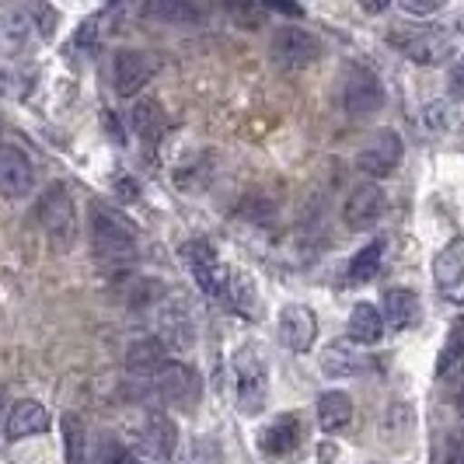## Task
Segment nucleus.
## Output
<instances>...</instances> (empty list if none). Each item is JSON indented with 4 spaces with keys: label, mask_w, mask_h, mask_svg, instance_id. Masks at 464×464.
Here are the masks:
<instances>
[{
    "label": "nucleus",
    "mask_w": 464,
    "mask_h": 464,
    "mask_svg": "<svg viewBox=\"0 0 464 464\" xmlns=\"http://www.w3.org/2000/svg\"><path fill=\"white\" fill-rule=\"evenodd\" d=\"M32 217H35L39 231L46 234V241L56 252H70L73 248V241H77V209H73L70 188L63 182L46 186V192L35 199Z\"/></svg>",
    "instance_id": "nucleus-1"
},
{
    "label": "nucleus",
    "mask_w": 464,
    "mask_h": 464,
    "mask_svg": "<svg viewBox=\"0 0 464 464\" xmlns=\"http://www.w3.org/2000/svg\"><path fill=\"white\" fill-rule=\"evenodd\" d=\"M92 248L102 262H130L140 248L137 227L112 207L94 203L92 207Z\"/></svg>",
    "instance_id": "nucleus-2"
},
{
    "label": "nucleus",
    "mask_w": 464,
    "mask_h": 464,
    "mask_svg": "<svg viewBox=\"0 0 464 464\" xmlns=\"http://www.w3.org/2000/svg\"><path fill=\"white\" fill-rule=\"evenodd\" d=\"M234 373H237V409L245 416H258L269 398V367L258 346H241L234 353Z\"/></svg>",
    "instance_id": "nucleus-3"
},
{
    "label": "nucleus",
    "mask_w": 464,
    "mask_h": 464,
    "mask_svg": "<svg viewBox=\"0 0 464 464\" xmlns=\"http://www.w3.org/2000/svg\"><path fill=\"white\" fill-rule=\"evenodd\" d=\"M182 262H186V269L192 273L196 279V286L207 294V297H224L227 294V283H231V273L220 256L213 252V245H209L207 237H192L182 245Z\"/></svg>",
    "instance_id": "nucleus-4"
},
{
    "label": "nucleus",
    "mask_w": 464,
    "mask_h": 464,
    "mask_svg": "<svg viewBox=\"0 0 464 464\" xmlns=\"http://www.w3.org/2000/svg\"><path fill=\"white\" fill-rule=\"evenodd\" d=\"M384 105V84L371 67H349L343 81V109L349 119H371Z\"/></svg>",
    "instance_id": "nucleus-5"
},
{
    "label": "nucleus",
    "mask_w": 464,
    "mask_h": 464,
    "mask_svg": "<svg viewBox=\"0 0 464 464\" xmlns=\"http://www.w3.org/2000/svg\"><path fill=\"white\" fill-rule=\"evenodd\" d=\"M269 56H273V63L283 70H304L322 56V43H318V35H311L307 28L283 24L276 35H273Z\"/></svg>",
    "instance_id": "nucleus-6"
},
{
    "label": "nucleus",
    "mask_w": 464,
    "mask_h": 464,
    "mask_svg": "<svg viewBox=\"0 0 464 464\" xmlns=\"http://www.w3.org/2000/svg\"><path fill=\"white\" fill-rule=\"evenodd\" d=\"M401 161V137L395 130H377L356 154V168L371 179H388Z\"/></svg>",
    "instance_id": "nucleus-7"
},
{
    "label": "nucleus",
    "mask_w": 464,
    "mask_h": 464,
    "mask_svg": "<svg viewBox=\"0 0 464 464\" xmlns=\"http://www.w3.org/2000/svg\"><path fill=\"white\" fill-rule=\"evenodd\" d=\"M112 73H116V92L122 98H133L158 73V56L154 53H143V49H119Z\"/></svg>",
    "instance_id": "nucleus-8"
},
{
    "label": "nucleus",
    "mask_w": 464,
    "mask_h": 464,
    "mask_svg": "<svg viewBox=\"0 0 464 464\" xmlns=\"http://www.w3.org/2000/svg\"><path fill=\"white\" fill-rule=\"evenodd\" d=\"M147 384L168 405H192V398L199 395V373L192 371L188 363H179V360H168L164 371L154 381H147Z\"/></svg>",
    "instance_id": "nucleus-9"
},
{
    "label": "nucleus",
    "mask_w": 464,
    "mask_h": 464,
    "mask_svg": "<svg viewBox=\"0 0 464 464\" xmlns=\"http://www.w3.org/2000/svg\"><path fill=\"white\" fill-rule=\"evenodd\" d=\"M318 339V314L304 304H290L279 314V343L290 353H307Z\"/></svg>",
    "instance_id": "nucleus-10"
},
{
    "label": "nucleus",
    "mask_w": 464,
    "mask_h": 464,
    "mask_svg": "<svg viewBox=\"0 0 464 464\" xmlns=\"http://www.w3.org/2000/svg\"><path fill=\"white\" fill-rule=\"evenodd\" d=\"M35 186V168L28 161V154H22L14 143L0 147V188L7 199H24Z\"/></svg>",
    "instance_id": "nucleus-11"
},
{
    "label": "nucleus",
    "mask_w": 464,
    "mask_h": 464,
    "mask_svg": "<svg viewBox=\"0 0 464 464\" xmlns=\"http://www.w3.org/2000/svg\"><path fill=\"white\" fill-rule=\"evenodd\" d=\"M384 213V188L377 182H363L349 192L346 207H343V220H346L353 231H367L381 220Z\"/></svg>",
    "instance_id": "nucleus-12"
},
{
    "label": "nucleus",
    "mask_w": 464,
    "mask_h": 464,
    "mask_svg": "<svg viewBox=\"0 0 464 464\" xmlns=\"http://www.w3.org/2000/svg\"><path fill=\"white\" fill-rule=\"evenodd\" d=\"M158 339H161L164 346L171 349H188L196 346V325H192V314H188V307L182 297H171V301L161 304V318H158Z\"/></svg>",
    "instance_id": "nucleus-13"
},
{
    "label": "nucleus",
    "mask_w": 464,
    "mask_h": 464,
    "mask_svg": "<svg viewBox=\"0 0 464 464\" xmlns=\"http://www.w3.org/2000/svg\"><path fill=\"white\" fill-rule=\"evenodd\" d=\"M304 440V426L297 412H283L279 419H273L262 433H258V447L266 458H290Z\"/></svg>",
    "instance_id": "nucleus-14"
},
{
    "label": "nucleus",
    "mask_w": 464,
    "mask_h": 464,
    "mask_svg": "<svg viewBox=\"0 0 464 464\" xmlns=\"http://www.w3.org/2000/svg\"><path fill=\"white\" fill-rule=\"evenodd\" d=\"M49 426H53V416L46 412V405H39V401H32V398H22V401H14V409L7 412L4 433H7V440H28V437L46 433Z\"/></svg>",
    "instance_id": "nucleus-15"
},
{
    "label": "nucleus",
    "mask_w": 464,
    "mask_h": 464,
    "mask_svg": "<svg viewBox=\"0 0 464 464\" xmlns=\"http://www.w3.org/2000/svg\"><path fill=\"white\" fill-rule=\"evenodd\" d=\"M140 440H143V450L150 458L168 461V458H175V447H179V426H175V419H168L164 412H150V416L143 419Z\"/></svg>",
    "instance_id": "nucleus-16"
},
{
    "label": "nucleus",
    "mask_w": 464,
    "mask_h": 464,
    "mask_svg": "<svg viewBox=\"0 0 464 464\" xmlns=\"http://www.w3.org/2000/svg\"><path fill=\"white\" fill-rule=\"evenodd\" d=\"M164 363H168V349H164L161 339H137L133 346L126 349V371L133 373V377H140L143 384L147 381H154L158 373L164 371Z\"/></svg>",
    "instance_id": "nucleus-17"
},
{
    "label": "nucleus",
    "mask_w": 464,
    "mask_h": 464,
    "mask_svg": "<svg viewBox=\"0 0 464 464\" xmlns=\"http://www.w3.org/2000/svg\"><path fill=\"white\" fill-rule=\"evenodd\" d=\"M422 322V304L412 290H388L384 294V325L392 332H409Z\"/></svg>",
    "instance_id": "nucleus-18"
},
{
    "label": "nucleus",
    "mask_w": 464,
    "mask_h": 464,
    "mask_svg": "<svg viewBox=\"0 0 464 464\" xmlns=\"http://www.w3.org/2000/svg\"><path fill=\"white\" fill-rule=\"evenodd\" d=\"M384 335V311L371 301H360L349 311V339L360 346H377Z\"/></svg>",
    "instance_id": "nucleus-19"
},
{
    "label": "nucleus",
    "mask_w": 464,
    "mask_h": 464,
    "mask_svg": "<svg viewBox=\"0 0 464 464\" xmlns=\"http://www.w3.org/2000/svg\"><path fill=\"white\" fill-rule=\"evenodd\" d=\"M405 56L419 63V67H437V63H447V56L454 53L450 46V35L443 32H419L412 43H405Z\"/></svg>",
    "instance_id": "nucleus-20"
},
{
    "label": "nucleus",
    "mask_w": 464,
    "mask_h": 464,
    "mask_svg": "<svg viewBox=\"0 0 464 464\" xmlns=\"http://www.w3.org/2000/svg\"><path fill=\"white\" fill-rule=\"evenodd\" d=\"M433 279L447 301L464 304V262L458 258V252H440L433 258Z\"/></svg>",
    "instance_id": "nucleus-21"
},
{
    "label": "nucleus",
    "mask_w": 464,
    "mask_h": 464,
    "mask_svg": "<svg viewBox=\"0 0 464 464\" xmlns=\"http://www.w3.org/2000/svg\"><path fill=\"white\" fill-rule=\"evenodd\" d=\"M130 122H133V130L140 137L150 140V143H158L164 137V130H168V116H164L161 105L154 98H140L137 105L130 109Z\"/></svg>",
    "instance_id": "nucleus-22"
},
{
    "label": "nucleus",
    "mask_w": 464,
    "mask_h": 464,
    "mask_svg": "<svg viewBox=\"0 0 464 464\" xmlns=\"http://www.w3.org/2000/svg\"><path fill=\"white\" fill-rule=\"evenodd\" d=\"M349 419H353V401H349L346 392H325V395L318 398V426L325 433L346 430Z\"/></svg>",
    "instance_id": "nucleus-23"
},
{
    "label": "nucleus",
    "mask_w": 464,
    "mask_h": 464,
    "mask_svg": "<svg viewBox=\"0 0 464 464\" xmlns=\"http://www.w3.org/2000/svg\"><path fill=\"white\" fill-rule=\"evenodd\" d=\"M143 14L164 24H196L203 18V11L196 4H186V0H154L143 7Z\"/></svg>",
    "instance_id": "nucleus-24"
},
{
    "label": "nucleus",
    "mask_w": 464,
    "mask_h": 464,
    "mask_svg": "<svg viewBox=\"0 0 464 464\" xmlns=\"http://www.w3.org/2000/svg\"><path fill=\"white\" fill-rule=\"evenodd\" d=\"M384 248H388L384 237H377V241H371V245H363V248L353 256V262H349V283H371V279L381 273Z\"/></svg>",
    "instance_id": "nucleus-25"
},
{
    "label": "nucleus",
    "mask_w": 464,
    "mask_h": 464,
    "mask_svg": "<svg viewBox=\"0 0 464 464\" xmlns=\"http://www.w3.org/2000/svg\"><path fill=\"white\" fill-rule=\"evenodd\" d=\"M360 367H363V356L349 343H332L322 353V371L328 377H353V373H360Z\"/></svg>",
    "instance_id": "nucleus-26"
},
{
    "label": "nucleus",
    "mask_w": 464,
    "mask_h": 464,
    "mask_svg": "<svg viewBox=\"0 0 464 464\" xmlns=\"http://www.w3.org/2000/svg\"><path fill=\"white\" fill-rule=\"evenodd\" d=\"M224 301L231 304L234 311H241V314H256V283L245 276V273H237V269H234Z\"/></svg>",
    "instance_id": "nucleus-27"
},
{
    "label": "nucleus",
    "mask_w": 464,
    "mask_h": 464,
    "mask_svg": "<svg viewBox=\"0 0 464 464\" xmlns=\"http://www.w3.org/2000/svg\"><path fill=\"white\" fill-rule=\"evenodd\" d=\"M464 360V322L450 328V335H447V343H443L440 356H437V377H447V373H454L461 367Z\"/></svg>",
    "instance_id": "nucleus-28"
},
{
    "label": "nucleus",
    "mask_w": 464,
    "mask_h": 464,
    "mask_svg": "<svg viewBox=\"0 0 464 464\" xmlns=\"http://www.w3.org/2000/svg\"><path fill=\"white\" fill-rule=\"evenodd\" d=\"M32 7H7L4 11V18H0V24H4V39L14 46V43H24L28 35H32V28H35V22H32Z\"/></svg>",
    "instance_id": "nucleus-29"
},
{
    "label": "nucleus",
    "mask_w": 464,
    "mask_h": 464,
    "mask_svg": "<svg viewBox=\"0 0 464 464\" xmlns=\"http://www.w3.org/2000/svg\"><path fill=\"white\" fill-rule=\"evenodd\" d=\"M63 437H67V461L70 464H81V454H84V426H81V419L67 412L63 416Z\"/></svg>",
    "instance_id": "nucleus-30"
},
{
    "label": "nucleus",
    "mask_w": 464,
    "mask_h": 464,
    "mask_svg": "<svg viewBox=\"0 0 464 464\" xmlns=\"http://www.w3.org/2000/svg\"><path fill=\"white\" fill-rule=\"evenodd\" d=\"M422 122H426L433 133H443V130L450 126V105H447V102H433V105H426Z\"/></svg>",
    "instance_id": "nucleus-31"
},
{
    "label": "nucleus",
    "mask_w": 464,
    "mask_h": 464,
    "mask_svg": "<svg viewBox=\"0 0 464 464\" xmlns=\"http://www.w3.org/2000/svg\"><path fill=\"white\" fill-rule=\"evenodd\" d=\"M443 464H464V430L447 433V440H443Z\"/></svg>",
    "instance_id": "nucleus-32"
},
{
    "label": "nucleus",
    "mask_w": 464,
    "mask_h": 464,
    "mask_svg": "<svg viewBox=\"0 0 464 464\" xmlns=\"http://www.w3.org/2000/svg\"><path fill=\"white\" fill-rule=\"evenodd\" d=\"M447 88H450L454 98H464V56L454 60V67H450V73H447Z\"/></svg>",
    "instance_id": "nucleus-33"
},
{
    "label": "nucleus",
    "mask_w": 464,
    "mask_h": 464,
    "mask_svg": "<svg viewBox=\"0 0 464 464\" xmlns=\"http://www.w3.org/2000/svg\"><path fill=\"white\" fill-rule=\"evenodd\" d=\"M401 11L422 18V14H437V11H440V4H437V0H401Z\"/></svg>",
    "instance_id": "nucleus-34"
},
{
    "label": "nucleus",
    "mask_w": 464,
    "mask_h": 464,
    "mask_svg": "<svg viewBox=\"0 0 464 464\" xmlns=\"http://www.w3.org/2000/svg\"><path fill=\"white\" fill-rule=\"evenodd\" d=\"M102 461H105V464H140L137 458H133L126 447H119V443H109V447H105Z\"/></svg>",
    "instance_id": "nucleus-35"
},
{
    "label": "nucleus",
    "mask_w": 464,
    "mask_h": 464,
    "mask_svg": "<svg viewBox=\"0 0 464 464\" xmlns=\"http://www.w3.org/2000/svg\"><path fill=\"white\" fill-rule=\"evenodd\" d=\"M116 188H119V196H122V199H137V182H130V179H119L116 182Z\"/></svg>",
    "instance_id": "nucleus-36"
},
{
    "label": "nucleus",
    "mask_w": 464,
    "mask_h": 464,
    "mask_svg": "<svg viewBox=\"0 0 464 464\" xmlns=\"http://www.w3.org/2000/svg\"><path fill=\"white\" fill-rule=\"evenodd\" d=\"M266 11H283V14H294V18L301 14V7H290V4H269Z\"/></svg>",
    "instance_id": "nucleus-37"
},
{
    "label": "nucleus",
    "mask_w": 464,
    "mask_h": 464,
    "mask_svg": "<svg viewBox=\"0 0 464 464\" xmlns=\"http://www.w3.org/2000/svg\"><path fill=\"white\" fill-rule=\"evenodd\" d=\"M454 405H458V416L464 419V388L458 392V398H454Z\"/></svg>",
    "instance_id": "nucleus-38"
}]
</instances>
